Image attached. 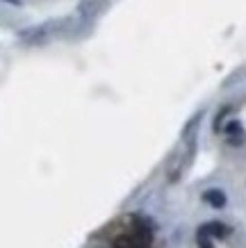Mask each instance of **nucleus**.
I'll return each instance as SVG.
<instances>
[{"label":"nucleus","mask_w":246,"mask_h":248,"mask_svg":"<svg viewBox=\"0 0 246 248\" xmlns=\"http://www.w3.org/2000/svg\"><path fill=\"white\" fill-rule=\"evenodd\" d=\"M137 241H142V244H153V228L144 221V218L134 217V234H132Z\"/></svg>","instance_id":"f257e3e1"},{"label":"nucleus","mask_w":246,"mask_h":248,"mask_svg":"<svg viewBox=\"0 0 246 248\" xmlns=\"http://www.w3.org/2000/svg\"><path fill=\"white\" fill-rule=\"evenodd\" d=\"M203 201L208 205H212L214 210H224L226 203H228V198H226V194L221 189H208V191L203 194Z\"/></svg>","instance_id":"f03ea898"},{"label":"nucleus","mask_w":246,"mask_h":248,"mask_svg":"<svg viewBox=\"0 0 246 248\" xmlns=\"http://www.w3.org/2000/svg\"><path fill=\"white\" fill-rule=\"evenodd\" d=\"M201 228L210 234V237H219V239H224V237H228V234H230V228L226 226V223H219V221L205 223V226H201Z\"/></svg>","instance_id":"7ed1b4c3"},{"label":"nucleus","mask_w":246,"mask_h":248,"mask_svg":"<svg viewBox=\"0 0 246 248\" xmlns=\"http://www.w3.org/2000/svg\"><path fill=\"white\" fill-rule=\"evenodd\" d=\"M114 248H150V244H142L137 241L132 234H121L114 239Z\"/></svg>","instance_id":"20e7f679"},{"label":"nucleus","mask_w":246,"mask_h":248,"mask_svg":"<svg viewBox=\"0 0 246 248\" xmlns=\"http://www.w3.org/2000/svg\"><path fill=\"white\" fill-rule=\"evenodd\" d=\"M226 132L232 137V143H239L242 141V125H239L237 121H232V123H228V128H226Z\"/></svg>","instance_id":"39448f33"},{"label":"nucleus","mask_w":246,"mask_h":248,"mask_svg":"<svg viewBox=\"0 0 246 248\" xmlns=\"http://www.w3.org/2000/svg\"><path fill=\"white\" fill-rule=\"evenodd\" d=\"M196 239H198V246L201 248H212V237H210L203 228H198V232H196Z\"/></svg>","instance_id":"423d86ee"},{"label":"nucleus","mask_w":246,"mask_h":248,"mask_svg":"<svg viewBox=\"0 0 246 248\" xmlns=\"http://www.w3.org/2000/svg\"><path fill=\"white\" fill-rule=\"evenodd\" d=\"M7 2H12V5H21V0H7Z\"/></svg>","instance_id":"0eeeda50"}]
</instances>
